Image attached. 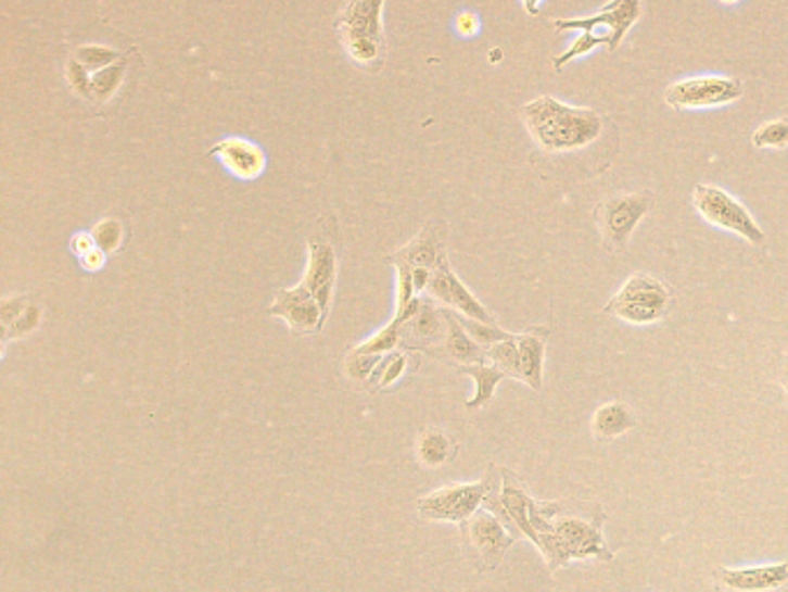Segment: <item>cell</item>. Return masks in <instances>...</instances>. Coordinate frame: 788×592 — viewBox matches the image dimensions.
Here are the masks:
<instances>
[{
  "mask_svg": "<svg viewBox=\"0 0 788 592\" xmlns=\"http://www.w3.org/2000/svg\"><path fill=\"white\" fill-rule=\"evenodd\" d=\"M640 20V0H611L601 12L593 16H581V20H555L552 26L558 30H581L593 33L606 42V47L615 51L624 35Z\"/></svg>",
  "mask_w": 788,
  "mask_h": 592,
  "instance_id": "cell-9",
  "label": "cell"
},
{
  "mask_svg": "<svg viewBox=\"0 0 788 592\" xmlns=\"http://www.w3.org/2000/svg\"><path fill=\"white\" fill-rule=\"evenodd\" d=\"M560 502H536L530 505V524L536 532V549L544 553L550 571L567 567L571 560H613V551L603 542V512L593 516L562 514Z\"/></svg>",
  "mask_w": 788,
  "mask_h": 592,
  "instance_id": "cell-1",
  "label": "cell"
},
{
  "mask_svg": "<svg viewBox=\"0 0 788 592\" xmlns=\"http://www.w3.org/2000/svg\"><path fill=\"white\" fill-rule=\"evenodd\" d=\"M742 98V81L736 77H691L675 81L666 88L664 100L677 112L687 110H710V106H724Z\"/></svg>",
  "mask_w": 788,
  "mask_h": 592,
  "instance_id": "cell-8",
  "label": "cell"
},
{
  "mask_svg": "<svg viewBox=\"0 0 788 592\" xmlns=\"http://www.w3.org/2000/svg\"><path fill=\"white\" fill-rule=\"evenodd\" d=\"M268 315L284 319L287 327H290L294 333H317L327 322L317 299L303 282L280 290L276 294L274 306L268 308Z\"/></svg>",
  "mask_w": 788,
  "mask_h": 592,
  "instance_id": "cell-11",
  "label": "cell"
},
{
  "mask_svg": "<svg viewBox=\"0 0 788 592\" xmlns=\"http://www.w3.org/2000/svg\"><path fill=\"white\" fill-rule=\"evenodd\" d=\"M460 373L470 375V378H474V382H476L474 399H470L468 403H465V407H470V410L488 405L493 401L495 387L507 378V373L499 370L493 364H468V366H460Z\"/></svg>",
  "mask_w": 788,
  "mask_h": 592,
  "instance_id": "cell-22",
  "label": "cell"
},
{
  "mask_svg": "<svg viewBox=\"0 0 788 592\" xmlns=\"http://www.w3.org/2000/svg\"><path fill=\"white\" fill-rule=\"evenodd\" d=\"M458 319H460V325H462L465 329H468V333L476 340V343H479L483 350H488L491 345L499 343V340H507V338L511 336V333H507V331L497 329L495 325H486V322H479V319H472V317H460V315H458Z\"/></svg>",
  "mask_w": 788,
  "mask_h": 592,
  "instance_id": "cell-31",
  "label": "cell"
},
{
  "mask_svg": "<svg viewBox=\"0 0 788 592\" xmlns=\"http://www.w3.org/2000/svg\"><path fill=\"white\" fill-rule=\"evenodd\" d=\"M720 3H724V5H738L740 0H720Z\"/></svg>",
  "mask_w": 788,
  "mask_h": 592,
  "instance_id": "cell-40",
  "label": "cell"
},
{
  "mask_svg": "<svg viewBox=\"0 0 788 592\" xmlns=\"http://www.w3.org/2000/svg\"><path fill=\"white\" fill-rule=\"evenodd\" d=\"M779 382H781V387H784V391H786V399H788V364H786V368L781 370V378H779Z\"/></svg>",
  "mask_w": 788,
  "mask_h": 592,
  "instance_id": "cell-39",
  "label": "cell"
},
{
  "mask_svg": "<svg viewBox=\"0 0 788 592\" xmlns=\"http://www.w3.org/2000/svg\"><path fill=\"white\" fill-rule=\"evenodd\" d=\"M720 592H773L788 585V563L754 567H720L714 574Z\"/></svg>",
  "mask_w": 788,
  "mask_h": 592,
  "instance_id": "cell-12",
  "label": "cell"
},
{
  "mask_svg": "<svg viewBox=\"0 0 788 592\" xmlns=\"http://www.w3.org/2000/svg\"><path fill=\"white\" fill-rule=\"evenodd\" d=\"M548 331H525L516 336L518 356H521V382L539 391L544 385V356Z\"/></svg>",
  "mask_w": 788,
  "mask_h": 592,
  "instance_id": "cell-18",
  "label": "cell"
},
{
  "mask_svg": "<svg viewBox=\"0 0 788 592\" xmlns=\"http://www.w3.org/2000/svg\"><path fill=\"white\" fill-rule=\"evenodd\" d=\"M754 149H786L788 147V118L763 123L751 137Z\"/></svg>",
  "mask_w": 788,
  "mask_h": 592,
  "instance_id": "cell-28",
  "label": "cell"
},
{
  "mask_svg": "<svg viewBox=\"0 0 788 592\" xmlns=\"http://www.w3.org/2000/svg\"><path fill=\"white\" fill-rule=\"evenodd\" d=\"M69 248H72V253H75L77 257H81V255L88 253V250L96 248V239H93L91 231H77V235L72 237Z\"/></svg>",
  "mask_w": 788,
  "mask_h": 592,
  "instance_id": "cell-37",
  "label": "cell"
},
{
  "mask_svg": "<svg viewBox=\"0 0 788 592\" xmlns=\"http://www.w3.org/2000/svg\"><path fill=\"white\" fill-rule=\"evenodd\" d=\"M208 155L218 158L220 165L239 181H257L266 169L264 149L245 137H225L215 143Z\"/></svg>",
  "mask_w": 788,
  "mask_h": 592,
  "instance_id": "cell-14",
  "label": "cell"
},
{
  "mask_svg": "<svg viewBox=\"0 0 788 592\" xmlns=\"http://www.w3.org/2000/svg\"><path fill=\"white\" fill-rule=\"evenodd\" d=\"M486 356L493 366L507 373V378L521 380V356H518V340L513 333L507 340H499V343L491 345L486 350Z\"/></svg>",
  "mask_w": 788,
  "mask_h": 592,
  "instance_id": "cell-24",
  "label": "cell"
},
{
  "mask_svg": "<svg viewBox=\"0 0 788 592\" xmlns=\"http://www.w3.org/2000/svg\"><path fill=\"white\" fill-rule=\"evenodd\" d=\"M523 123L546 153L581 151L603 133V116L587 106H571L542 96L523 106Z\"/></svg>",
  "mask_w": 788,
  "mask_h": 592,
  "instance_id": "cell-2",
  "label": "cell"
},
{
  "mask_svg": "<svg viewBox=\"0 0 788 592\" xmlns=\"http://www.w3.org/2000/svg\"><path fill=\"white\" fill-rule=\"evenodd\" d=\"M28 306V299L26 297H10L3 301V306H0V319H3V331H8L16 319H20V315L26 311Z\"/></svg>",
  "mask_w": 788,
  "mask_h": 592,
  "instance_id": "cell-34",
  "label": "cell"
},
{
  "mask_svg": "<svg viewBox=\"0 0 788 592\" xmlns=\"http://www.w3.org/2000/svg\"><path fill=\"white\" fill-rule=\"evenodd\" d=\"M40 319H42V308L38 306V303L28 301V306H26V311L20 315V319H16L14 325H12L8 331H3V333H5V336H3V345L8 343V340H10L12 336H28V333H33L35 329L40 327Z\"/></svg>",
  "mask_w": 788,
  "mask_h": 592,
  "instance_id": "cell-33",
  "label": "cell"
},
{
  "mask_svg": "<svg viewBox=\"0 0 788 592\" xmlns=\"http://www.w3.org/2000/svg\"><path fill=\"white\" fill-rule=\"evenodd\" d=\"M446 317H444V311H437L433 306V301H423L419 303L417 313L411 315L405 325H401V333L403 338L409 333V340L411 343H419V345H433L435 340H444L446 336Z\"/></svg>",
  "mask_w": 788,
  "mask_h": 592,
  "instance_id": "cell-19",
  "label": "cell"
},
{
  "mask_svg": "<svg viewBox=\"0 0 788 592\" xmlns=\"http://www.w3.org/2000/svg\"><path fill=\"white\" fill-rule=\"evenodd\" d=\"M75 59L88 70V72H100L104 67H110L114 63H118L123 59V53H118L112 47H102V45H81L75 51Z\"/></svg>",
  "mask_w": 788,
  "mask_h": 592,
  "instance_id": "cell-26",
  "label": "cell"
},
{
  "mask_svg": "<svg viewBox=\"0 0 788 592\" xmlns=\"http://www.w3.org/2000/svg\"><path fill=\"white\" fill-rule=\"evenodd\" d=\"M462 530V544L468 549L470 558L474 560L479 571H491L495 569L509 546L516 542V537L507 530V526L499 521V518L481 507L472 518H468L460 526Z\"/></svg>",
  "mask_w": 788,
  "mask_h": 592,
  "instance_id": "cell-7",
  "label": "cell"
},
{
  "mask_svg": "<svg viewBox=\"0 0 788 592\" xmlns=\"http://www.w3.org/2000/svg\"><path fill=\"white\" fill-rule=\"evenodd\" d=\"M405 370H407V354L393 350L382 356V362L378 364V368H374L370 382H374L380 389H386L391 385H396L405 375Z\"/></svg>",
  "mask_w": 788,
  "mask_h": 592,
  "instance_id": "cell-25",
  "label": "cell"
},
{
  "mask_svg": "<svg viewBox=\"0 0 788 592\" xmlns=\"http://www.w3.org/2000/svg\"><path fill=\"white\" fill-rule=\"evenodd\" d=\"M403 340V333H401V325L398 322L391 319V325L384 327L382 331L374 333L372 338L364 340L361 345H356L354 352H361V354H389L398 348V343Z\"/></svg>",
  "mask_w": 788,
  "mask_h": 592,
  "instance_id": "cell-27",
  "label": "cell"
},
{
  "mask_svg": "<svg viewBox=\"0 0 788 592\" xmlns=\"http://www.w3.org/2000/svg\"><path fill=\"white\" fill-rule=\"evenodd\" d=\"M491 473L479 483H456L419 497L417 509L425 521H446L462 526L481 507L491 493Z\"/></svg>",
  "mask_w": 788,
  "mask_h": 592,
  "instance_id": "cell-5",
  "label": "cell"
},
{
  "mask_svg": "<svg viewBox=\"0 0 788 592\" xmlns=\"http://www.w3.org/2000/svg\"><path fill=\"white\" fill-rule=\"evenodd\" d=\"M479 30H481V22L474 12H462L456 16V33L462 35V38H474Z\"/></svg>",
  "mask_w": 788,
  "mask_h": 592,
  "instance_id": "cell-35",
  "label": "cell"
},
{
  "mask_svg": "<svg viewBox=\"0 0 788 592\" xmlns=\"http://www.w3.org/2000/svg\"><path fill=\"white\" fill-rule=\"evenodd\" d=\"M65 77H67V81L72 86V91L79 93L81 98L93 100V75L77 59L67 61Z\"/></svg>",
  "mask_w": 788,
  "mask_h": 592,
  "instance_id": "cell-32",
  "label": "cell"
},
{
  "mask_svg": "<svg viewBox=\"0 0 788 592\" xmlns=\"http://www.w3.org/2000/svg\"><path fill=\"white\" fill-rule=\"evenodd\" d=\"M428 294L433 297L435 301H442L444 306H452L454 311H458L465 317H472L479 322H486V325H495L493 315L488 313V308L465 287L458 276L452 272L449 260H442L435 272H433V280L428 285Z\"/></svg>",
  "mask_w": 788,
  "mask_h": 592,
  "instance_id": "cell-13",
  "label": "cell"
},
{
  "mask_svg": "<svg viewBox=\"0 0 788 592\" xmlns=\"http://www.w3.org/2000/svg\"><path fill=\"white\" fill-rule=\"evenodd\" d=\"M417 454L425 468H440L456 456V442L442 430L428 428L417 442Z\"/></svg>",
  "mask_w": 788,
  "mask_h": 592,
  "instance_id": "cell-21",
  "label": "cell"
},
{
  "mask_svg": "<svg viewBox=\"0 0 788 592\" xmlns=\"http://www.w3.org/2000/svg\"><path fill=\"white\" fill-rule=\"evenodd\" d=\"M125 72H128V56H123L118 63L104 67L93 75V100L98 102H106L112 100L120 84L125 81Z\"/></svg>",
  "mask_w": 788,
  "mask_h": 592,
  "instance_id": "cell-23",
  "label": "cell"
},
{
  "mask_svg": "<svg viewBox=\"0 0 788 592\" xmlns=\"http://www.w3.org/2000/svg\"><path fill=\"white\" fill-rule=\"evenodd\" d=\"M652 209V194L648 192H630V194H613L603 200L595 218L603 243L608 250H624L630 245V239L638 223L650 213Z\"/></svg>",
  "mask_w": 788,
  "mask_h": 592,
  "instance_id": "cell-6",
  "label": "cell"
},
{
  "mask_svg": "<svg viewBox=\"0 0 788 592\" xmlns=\"http://www.w3.org/2000/svg\"><path fill=\"white\" fill-rule=\"evenodd\" d=\"M597 47H606V42L601 38H597V35H593V33H581L564 53L555 56L552 65H555V70L560 72L564 65H569L571 61H576L581 56H587V53H593Z\"/></svg>",
  "mask_w": 788,
  "mask_h": 592,
  "instance_id": "cell-30",
  "label": "cell"
},
{
  "mask_svg": "<svg viewBox=\"0 0 788 592\" xmlns=\"http://www.w3.org/2000/svg\"><path fill=\"white\" fill-rule=\"evenodd\" d=\"M694 209L703 215V221L710 225L733 231V235L742 237L745 241L763 245L765 231L759 223L733 194L716 186H698L694 190Z\"/></svg>",
  "mask_w": 788,
  "mask_h": 592,
  "instance_id": "cell-4",
  "label": "cell"
},
{
  "mask_svg": "<svg viewBox=\"0 0 788 592\" xmlns=\"http://www.w3.org/2000/svg\"><path fill=\"white\" fill-rule=\"evenodd\" d=\"M444 235H446V227H442L437 223L428 225L415 241H409L405 248L398 250V253L389 255L386 260L391 264H405L409 268L425 266V268H430V272H435V266L446 257Z\"/></svg>",
  "mask_w": 788,
  "mask_h": 592,
  "instance_id": "cell-16",
  "label": "cell"
},
{
  "mask_svg": "<svg viewBox=\"0 0 788 592\" xmlns=\"http://www.w3.org/2000/svg\"><path fill=\"white\" fill-rule=\"evenodd\" d=\"M444 317H446V336L442 340L444 345V352L449 358H454V362L458 366H468V364H488V356H486V350H483L476 340L468 333V329H465L460 325L458 319V313L454 311H444Z\"/></svg>",
  "mask_w": 788,
  "mask_h": 592,
  "instance_id": "cell-17",
  "label": "cell"
},
{
  "mask_svg": "<svg viewBox=\"0 0 788 592\" xmlns=\"http://www.w3.org/2000/svg\"><path fill=\"white\" fill-rule=\"evenodd\" d=\"M673 290L654 276L634 274L603 306V313L626 325L645 327L664 319L673 306Z\"/></svg>",
  "mask_w": 788,
  "mask_h": 592,
  "instance_id": "cell-3",
  "label": "cell"
},
{
  "mask_svg": "<svg viewBox=\"0 0 788 592\" xmlns=\"http://www.w3.org/2000/svg\"><path fill=\"white\" fill-rule=\"evenodd\" d=\"M93 239H96V245L102 250V253L112 255L116 253V250L123 245V239H125V227L120 221L116 218H104L100 221L96 227H93Z\"/></svg>",
  "mask_w": 788,
  "mask_h": 592,
  "instance_id": "cell-29",
  "label": "cell"
},
{
  "mask_svg": "<svg viewBox=\"0 0 788 592\" xmlns=\"http://www.w3.org/2000/svg\"><path fill=\"white\" fill-rule=\"evenodd\" d=\"M382 10L384 0H349L335 20L338 38H366L384 45Z\"/></svg>",
  "mask_w": 788,
  "mask_h": 592,
  "instance_id": "cell-15",
  "label": "cell"
},
{
  "mask_svg": "<svg viewBox=\"0 0 788 592\" xmlns=\"http://www.w3.org/2000/svg\"><path fill=\"white\" fill-rule=\"evenodd\" d=\"M589 428H593V436L601 442L615 440L624 433H630L632 428H636V417L624 403L611 401L595 410L593 419H589Z\"/></svg>",
  "mask_w": 788,
  "mask_h": 592,
  "instance_id": "cell-20",
  "label": "cell"
},
{
  "mask_svg": "<svg viewBox=\"0 0 788 592\" xmlns=\"http://www.w3.org/2000/svg\"><path fill=\"white\" fill-rule=\"evenodd\" d=\"M544 0H523V8L530 16H539V8H542Z\"/></svg>",
  "mask_w": 788,
  "mask_h": 592,
  "instance_id": "cell-38",
  "label": "cell"
},
{
  "mask_svg": "<svg viewBox=\"0 0 788 592\" xmlns=\"http://www.w3.org/2000/svg\"><path fill=\"white\" fill-rule=\"evenodd\" d=\"M104 262H106V253H102V250L98 245L93 250H88L86 255L79 257L81 268H84V272H88V274H98L100 268L104 266Z\"/></svg>",
  "mask_w": 788,
  "mask_h": 592,
  "instance_id": "cell-36",
  "label": "cell"
},
{
  "mask_svg": "<svg viewBox=\"0 0 788 592\" xmlns=\"http://www.w3.org/2000/svg\"><path fill=\"white\" fill-rule=\"evenodd\" d=\"M335 278H338L335 243L327 237H313L308 241V262H306V274H303V285H306L310 294L317 299L319 308L327 319L333 303Z\"/></svg>",
  "mask_w": 788,
  "mask_h": 592,
  "instance_id": "cell-10",
  "label": "cell"
}]
</instances>
